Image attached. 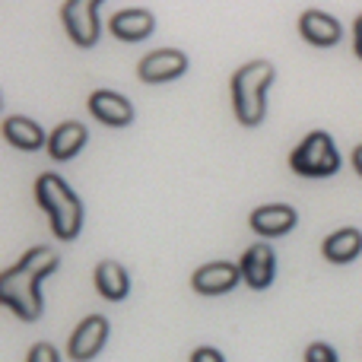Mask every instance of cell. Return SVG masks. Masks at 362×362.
<instances>
[{
  "instance_id": "obj_22",
  "label": "cell",
  "mask_w": 362,
  "mask_h": 362,
  "mask_svg": "<svg viewBox=\"0 0 362 362\" xmlns=\"http://www.w3.org/2000/svg\"><path fill=\"white\" fill-rule=\"evenodd\" d=\"M350 163H353V172L362 178V144L353 146V156H350Z\"/></svg>"
},
{
  "instance_id": "obj_4",
  "label": "cell",
  "mask_w": 362,
  "mask_h": 362,
  "mask_svg": "<svg viewBox=\"0 0 362 362\" xmlns=\"http://www.w3.org/2000/svg\"><path fill=\"white\" fill-rule=\"evenodd\" d=\"M344 159L327 131H312L293 146L289 153V169L302 178H331L340 172Z\"/></svg>"
},
{
  "instance_id": "obj_18",
  "label": "cell",
  "mask_w": 362,
  "mask_h": 362,
  "mask_svg": "<svg viewBox=\"0 0 362 362\" xmlns=\"http://www.w3.org/2000/svg\"><path fill=\"white\" fill-rule=\"evenodd\" d=\"M305 362H340L337 359V350L325 340H315V344L305 346Z\"/></svg>"
},
{
  "instance_id": "obj_11",
  "label": "cell",
  "mask_w": 362,
  "mask_h": 362,
  "mask_svg": "<svg viewBox=\"0 0 362 362\" xmlns=\"http://www.w3.org/2000/svg\"><path fill=\"white\" fill-rule=\"evenodd\" d=\"M248 226L261 238H280V235H289L299 226V213L289 204H264L251 210Z\"/></svg>"
},
{
  "instance_id": "obj_10",
  "label": "cell",
  "mask_w": 362,
  "mask_h": 362,
  "mask_svg": "<svg viewBox=\"0 0 362 362\" xmlns=\"http://www.w3.org/2000/svg\"><path fill=\"white\" fill-rule=\"evenodd\" d=\"M89 115H93L99 124L105 127H115V131H121V127H131L134 124V105L127 95L115 93V89H93L89 93Z\"/></svg>"
},
{
  "instance_id": "obj_9",
  "label": "cell",
  "mask_w": 362,
  "mask_h": 362,
  "mask_svg": "<svg viewBox=\"0 0 362 362\" xmlns=\"http://www.w3.org/2000/svg\"><path fill=\"white\" fill-rule=\"evenodd\" d=\"M238 283H245L242 267L232 264V261H210V264H204V267H197L191 274V289L197 296H210V299L213 296L232 293Z\"/></svg>"
},
{
  "instance_id": "obj_2",
  "label": "cell",
  "mask_w": 362,
  "mask_h": 362,
  "mask_svg": "<svg viewBox=\"0 0 362 362\" xmlns=\"http://www.w3.org/2000/svg\"><path fill=\"white\" fill-rule=\"evenodd\" d=\"M276 80V67L264 57L248 61L232 74L229 80V99L232 115L242 127H261L267 118V93Z\"/></svg>"
},
{
  "instance_id": "obj_16",
  "label": "cell",
  "mask_w": 362,
  "mask_h": 362,
  "mask_svg": "<svg viewBox=\"0 0 362 362\" xmlns=\"http://www.w3.org/2000/svg\"><path fill=\"white\" fill-rule=\"evenodd\" d=\"M93 283L95 293L108 302H124L131 296V274H127L124 264L118 261H99L93 270Z\"/></svg>"
},
{
  "instance_id": "obj_21",
  "label": "cell",
  "mask_w": 362,
  "mask_h": 362,
  "mask_svg": "<svg viewBox=\"0 0 362 362\" xmlns=\"http://www.w3.org/2000/svg\"><path fill=\"white\" fill-rule=\"evenodd\" d=\"M353 54L362 61V13L353 19Z\"/></svg>"
},
{
  "instance_id": "obj_3",
  "label": "cell",
  "mask_w": 362,
  "mask_h": 362,
  "mask_svg": "<svg viewBox=\"0 0 362 362\" xmlns=\"http://www.w3.org/2000/svg\"><path fill=\"white\" fill-rule=\"evenodd\" d=\"M35 204L45 210L57 242H76L83 232V200L57 172L35 178Z\"/></svg>"
},
{
  "instance_id": "obj_20",
  "label": "cell",
  "mask_w": 362,
  "mask_h": 362,
  "mask_svg": "<svg viewBox=\"0 0 362 362\" xmlns=\"http://www.w3.org/2000/svg\"><path fill=\"white\" fill-rule=\"evenodd\" d=\"M191 362H226V356L216 346H197V350L191 353Z\"/></svg>"
},
{
  "instance_id": "obj_1",
  "label": "cell",
  "mask_w": 362,
  "mask_h": 362,
  "mask_svg": "<svg viewBox=\"0 0 362 362\" xmlns=\"http://www.w3.org/2000/svg\"><path fill=\"white\" fill-rule=\"evenodd\" d=\"M61 267V255L51 251L48 245H35L19 257L13 267L0 274V305H6L19 321L32 325L42 318L45 299L42 283Z\"/></svg>"
},
{
  "instance_id": "obj_5",
  "label": "cell",
  "mask_w": 362,
  "mask_h": 362,
  "mask_svg": "<svg viewBox=\"0 0 362 362\" xmlns=\"http://www.w3.org/2000/svg\"><path fill=\"white\" fill-rule=\"evenodd\" d=\"M105 0H64L61 6V23L67 38L76 48H95L102 38V23H99V6Z\"/></svg>"
},
{
  "instance_id": "obj_19",
  "label": "cell",
  "mask_w": 362,
  "mask_h": 362,
  "mask_svg": "<svg viewBox=\"0 0 362 362\" xmlns=\"http://www.w3.org/2000/svg\"><path fill=\"white\" fill-rule=\"evenodd\" d=\"M25 362H61V353L54 350V344H45V340H38V344H32L29 356Z\"/></svg>"
},
{
  "instance_id": "obj_7",
  "label": "cell",
  "mask_w": 362,
  "mask_h": 362,
  "mask_svg": "<svg viewBox=\"0 0 362 362\" xmlns=\"http://www.w3.org/2000/svg\"><path fill=\"white\" fill-rule=\"evenodd\" d=\"M108 331H112V325H108L105 315H86V318L74 327V334H70L67 356L74 362H93L102 350H105Z\"/></svg>"
},
{
  "instance_id": "obj_6",
  "label": "cell",
  "mask_w": 362,
  "mask_h": 362,
  "mask_svg": "<svg viewBox=\"0 0 362 362\" xmlns=\"http://www.w3.org/2000/svg\"><path fill=\"white\" fill-rule=\"evenodd\" d=\"M191 61H187L185 51L178 48H156L150 54L140 57L137 64V80L146 86H163V83H175L187 74Z\"/></svg>"
},
{
  "instance_id": "obj_13",
  "label": "cell",
  "mask_w": 362,
  "mask_h": 362,
  "mask_svg": "<svg viewBox=\"0 0 362 362\" xmlns=\"http://www.w3.org/2000/svg\"><path fill=\"white\" fill-rule=\"evenodd\" d=\"M86 144H89L86 124H80V121H61V124L48 134L45 153H48L54 163H70V159H76L86 150Z\"/></svg>"
},
{
  "instance_id": "obj_17",
  "label": "cell",
  "mask_w": 362,
  "mask_h": 362,
  "mask_svg": "<svg viewBox=\"0 0 362 362\" xmlns=\"http://www.w3.org/2000/svg\"><path fill=\"white\" fill-rule=\"evenodd\" d=\"M362 255V232L356 226H344V229L331 232L321 242V257L327 264H353Z\"/></svg>"
},
{
  "instance_id": "obj_14",
  "label": "cell",
  "mask_w": 362,
  "mask_h": 362,
  "mask_svg": "<svg viewBox=\"0 0 362 362\" xmlns=\"http://www.w3.org/2000/svg\"><path fill=\"white\" fill-rule=\"evenodd\" d=\"M299 35L312 48H334L344 38V25H340L337 16H331L325 10H305L299 16Z\"/></svg>"
},
{
  "instance_id": "obj_15",
  "label": "cell",
  "mask_w": 362,
  "mask_h": 362,
  "mask_svg": "<svg viewBox=\"0 0 362 362\" xmlns=\"http://www.w3.org/2000/svg\"><path fill=\"white\" fill-rule=\"evenodd\" d=\"M0 131H4V140L13 146V150H23V153H38L48 146V134L42 131V124L32 118H25V115H6L4 124H0Z\"/></svg>"
},
{
  "instance_id": "obj_12",
  "label": "cell",
  "mask_w": 362,
  "mask_h": 362,
  "mask_svg": "<svg viewBox=\"0 0 362 362\" xmlns=\"http://www.w3.org/2000/svg\"><path fill=\"white\" fill-rule=\"evenodd\" d=\"M108 32L124 45L146 42L156 32V16L150 10H144V6H127V10H118L108 19Z\"/></svg>"
},
{
  "instance_id": "obj_8",
  "label": "cell",
  "mask_w": 362,
  "mask_h": 362,
  "mask_svg": "<svg viewBox=\"0 0 362 362\" xmlns=\"http://www.w3.org/2000/svg\"><path fill=\"white\" fill-rule=\"evenodd\" d=\"M238 267H242L245 286L255 289V293H264V289H270L276 280V251L270 248L267 242H255L245 248Z\"/></svg>"
}]
</instances>
